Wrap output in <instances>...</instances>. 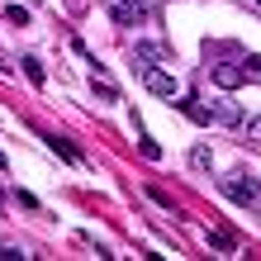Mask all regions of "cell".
I'll use <instances>...</instances> for the list:
<instances>
[{
	"instance_id": "1",
	"label": "cell",
	"mask_w": 261,
	"mask_h": 261,
	"mask_svg": "<svg viewBox=\"0 0 261 261\" xmlns=\"http://www.w3.org/2000/svg\"><path fill=\"white\" fill-rule=\"evenodd\" d=\"M219 186H223V195H228V199H238V204H256V199H261L256 180H252V176H242V171L219 176Z\"/></svg>"
},
{
	"instance_id": "2",
	"label": "cell",
	"mask_w": 261,
	"mask_h": 261,
	"mask_svg": "<svg viewBox=\"0 0 261 261\" xmlns=\"http://www.w3.org/2000/svg\"><path fill=\"white\" fill-rule=\"evenodd\" d=\"M138 71H143V86L152 90V95H162V100H176L180 95V86H176L171 71H162V67H138Z\"/></svg>"
},
{
	"instance_id": "3",
	"label": "cell",
	"mask_w": 261,
	"mask_h": 261,
	"mask_svg": "<svg viewBox=\"0 0 261 261\" xmlns=\"http://www.w3.org/2000/svg\"><path fill=\"white\" fill-rule=\"evenodd\" d=\"M209 76H214V86H219V90H233V86L247 81V76H242V67H228V62H214Z\"/></svg>"
},
{
	"instance_id": "4",
	"label": "cell",
	"mask_w": 261,
	"mask_h": 261,
	"mask_svg": "<svg viewBox=\"0 0 261 261\" xmlns=\"http://www.w3.org/2000/svg\"><path fill=\"white\" fill-rule=\"evenodd\" d=\"M48 147H53V152H57V157H62V162H71V166L81 162V152H76V147L67 143V138H57V133H48Z\"/></svg>"
},
{
	"instance_id": "5",
	"label": "cell",
	"mask_w": 261,
	"mask_h": 261,
	"mask_svg": "<svg viewBox=\"0 0 261 261\" xmlns=\"http://www.w3.org/2000/svg\"><path fill=\"white\" fill-rule=\"evenodd\" d=\"M180 110H186V114L195 119V124H209V119H214V110H204V105H199L195 95H186V100H180Z\"/></svg>"
},
{
	"instance_id": "6",
	"label": "cell",
	"mask_w": 261,
	"mask_h": 261,
	"mask_svg": "<svg viewBox=\"0 0 261 261\" xmlns=\"http://www.w3.org/2000/svg\"><path fill=\"white\" fill-rule=\"evenodd\" d=\"M190 166H195V171H214V152L209 147H195L190 152Z\"/></svg>"
},
{
	"instance_id": "7",
	"label": "cell",
	"mask_w": 261,
	"mask_h": 261,
	"mask_svg": "<svg viewBox=\"0 0 261 261\" xmlns=\"http://www.w3.org/2000/svg\"><path fill=\"white\" fill-rule=\"evenodd\" d=\"M214 119H223V124H238V105H233V100H219V105H214Z\"/></svg>"
},
{
	"instance_id": "8",
	"label": "cell",
	"mask_w": 261,
	"mask_h": 261,
	"mask_svg": "<svg viewBox=\"0 0 261 261\" xmlns=\"http://www.w3.org/2000/svg\"><path fill=\"white\" fill-rule=\"evenodd\" d=\"M90 86H95V95H105V100H119V90H114V81H105L100 71H95V81H90Z\"/></svg>"
},
{
	"instance_id": "9",
	"label": "cell",
	"mask_w": 261,
	"mask_h": 261,
	"mask_svg": "<svg viewBox=\"0 0 261 261\" xmlns=\"http://www.w3.org/2000/svg\"><path fill=\"white\" fill-rule=\"evenodd\" d=\"M24 76H29V81H34V86L43 81V67H38V57H24Z\"/></svg>"
},
{
	"instance_id": "10",
	"label": "cell",
	"mask_w": 261,
	"mask_h": 261,
	"mask_svg": "<svg viewBox=\"0 0 261 261\" xmlns=\"http://www.w3.org/2000/svg\"><path fill=\"white\" fill-rule=\"evenodd\" d=\"M242 62H247L242 76H247V81H261V57H242Z\"/></svg>"
},
{
	"instance_id": "11",
	"label": "cell",
	"mask_w": 261,
	"mask_h": 261,
	"mask_svg": "<svg viewBox=\"0 0 261 261\" xmlns=\"http://www.w3.org/2000/svg\"><path fill=\"white\" fill-rule=\"evenodd\" d=\"M5 19H10V24H29V10H24V5H10Z\"/></svg>"
},
{
	"instance_id": "12",
	"label": "cell",
	"mask_w": 261,
	"mask_h": 261,
	"mask_svg": "<svg viewBox=\"0 0 261 261\" xmlns=\"http://www.w3.org/2000/svg\"><path fill=\"white\" fill-rule=\"evenodd\" d=\"M138 152H143L147 162H157V157H162V147H157V143H147V138H143V143H138Z\"/></svg>"
},
{
	"instance_id": "13",
	"label": "cell",
	"mask_w": 261,
	"mask_h": 261,
	"mask_svg": "<svg viewBox=\"0 0 261 261\" xmlns=\"http://www.w3.org/2000/svg\"><path fill=\"white\" fill-rule=\"evenodd\" d=\"M209 247H219V252H228V247H233V238H228V233H209Z\"/></svg>"
},
{
	"instance_id": "14",
	"label": "cell",
	"mask_w": 261,
	"mask_h": 261,
	"mask_svg": "<svg viewBox=\"0 0 261 261\" xmlns=\"http://www.w3.org/2000/svg\"><path fill=\"white\" fill-rule=\"evenodd\" d=\"M29 252H19V247H0V261H24Z\"/></svg>"
},
{
	"instance_id": "15",
	"label": "cell",
	"mask_w": 261,
	"mask_h": 261,
	"mask_svg": "<svg viewBox=\"0 0 261 261\" xmlns=\"http://www.w3.org/2000/svg\"><path fill=\"white\" fill-rule=\"evenodd\" d=\"M247 138H252V143L261 147V114H256V119H252V124H247Z\"/></svg>"
},
{
	"instance_id": "16",
	"label": "cell",
	"mask_w": 261,
	"mask_h": 261,
	"mask_svg": "<svg viewBox=\"0 0 261 261\" xmlns=\"http://www.w3.org/2000/svg\"><path fill=\"white\" fill-rule=\"evenodd\" d=\"M124 5H133V10H143V5H147V0H124Z\"/></svg>"
},
{
	"instance_id": "17",
	"label": "cell",
	"mask_w": 261,
	"mask_h": 261,
	"mask_svg": "<svg viewBox=\"0 0 261 261\" xmlns=\"http://www.w3.org/2000/svg\"><path fill=\"white\" fill-rule=\"evenodd\" d=\"M256 5H261V0H256Z\"/></svg>"
}]
</instances>
